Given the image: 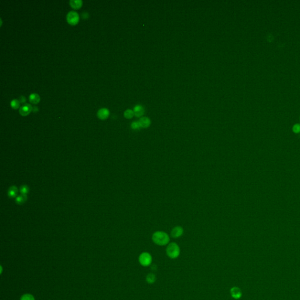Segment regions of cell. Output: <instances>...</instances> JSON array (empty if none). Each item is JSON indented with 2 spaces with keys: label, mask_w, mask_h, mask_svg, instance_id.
Listing matches in <instances>:
<instances>
[{
  "label": "cell",
  "mask_w": 300,
  "mask_h": 300,
  "mask_svg": "<svg viewBox=\"0 0 300 300\" xmlns=\"http://www.w3.org/2000/svg\"><path fill=\"white\" fill-rule=\"evenodd\" d=\"M184 233V229L181 226H176L172 229L171 232V237L173 238H178L182 236Z\"/></svg>",
  "instance_id": "8992f818"
},
{
  "label": "cell",
  "mask_w": 300,
  "mask_h": 300,
  "mask_svg": "<svg viewBox=\"0 0 300 300\" xmlns=\"http://www.w3.org/2000/svg\"><path fill=\"white\" fill-rule=\"evenodd\" d=\"M153 242L158 246H165L170 240L169 236L164 231H157L154 233L152 236Z\"/></svg>",
  "instance_id": "6da1fadb"
},
{
  "label": "cell",
  "mask_w": 300,
  "mask_h": 300,
  "mask_svg": "<svg viewBox=\"0 0 300 300\" xmlns=\"http://www.w3.org/2000/svg\"><path fill=\"white\" fill-rule=\"evenodd\" d=\"M134 114L136 116L141 117L144 113L143 108L140 106H137L135 107L134 109Z\"/></svg>",
  "instance_id": "5bb4252c"
},
{
  "label": "cell",
  "mask_w": 300,
  "mask_h": 300,
  "mask_svg": "<svg viewBox=\"0 0 300 300\" xmlns=\"http://www.w3.org/2000/svg\"><path fill=\"white\" fill-rule=\"evenodd\" d=\"M27 200V196L24 194H21L18 196L15 199V202L18 205H22Z\"/></svg>",
  "instance_id": "4fadbf2b"
},
{
  "label": "cell",
  "mask_w": 300,
  "mask_h": 300,
  "mask_svg": "<svg viewBox=\"0 0 300 300\" xmlns=\"http://www.w3.org/2000/svg\"><path fill=\"white\" fill-rule=\"evenodd\" d=\"M134 115V111L131 110L130 109H128L125 110L124 113V116L126 119H131Z\"/></svg>",
  "instance_id": "e0dca14e"
},
{
  "label": "cell",
  "mask_w": 300,
  "mask_h": 300,
  "mask_svg": "<svg viewBox=\"0 0 300 300\" xmlns=\"http://www.w3.org/2000/svg\"><path fill=\"white\" fill-rule=\"evenodd\" d=\"M19 101H20L21 103H25L26 102V98H25V96H21L19 99Z\"/></svg>",
  "instance_id": "7402d4cb"
},
{
  "label": "cell",
  "mask_w": 300,
  "mask_h": 300,
  "mask_svg": "<svg viewBox=\"0 0 300 300\" xmlns=\"http://www.w3.org/2000/svg\"><path fill=\"white\" fill-rule=\"evenodd\" d=\"M18 192V189L17 187L15 186H12L9 188L8 191V195L10 198H15L17 196V194Z\"/></svg>",
  "instance_id": "30bf717a"
},
{
  "label": "cell",
  "mask_w": 300,
  "mask_h": 300,
  "mask_svg": "<svg viewBox=\"0 0 300 300\" xmlns=\"http://www.w3.org/2000/svg\"><path fill=\"white\" fill-rule=\"evenodd\" d=\"M32 110H33V108L30 104H25L19 108V112L21 116H26L30 114Z\"/></svg>",
  "instance_id": "5b68a950"
},
{
  "label": "cell",
  "mask_w": 300,
  "mask_h": 300,
  "mask_svg": "<svg viewBox=\"0 0 300 300\" xmlns=\"http://www.w3.org/2000/svg\"><path fill=\"white\" fill-rule=\"evenodd\" d=\"M231 297L235 299H239L242 297V291L239 288L234 287L231 288Z\"/></svg>",
  "instance_id": "ba28073f"
},
{
  "label": "cell",
  "mask_w": 300,
  "mask_h": 300,
  "mask_svg": "<svg viewBox=\"0 0 300 300\" xmlns=\"http://www.w3.org/2000/svg\"><path fill=\"white\" fill-rule=\"evenodd\" d=\"M21 300H35V298L31 294H26L21 297Z\"/></svg>",
  "instance_id": "d6986e66"
},
{
  "label": "cell",
  "mask_w": 300,
  "mask_h": 300,
  "mask_svg": "<svg viewBox=\"0 0 300 300\" xmlns=\"http://www.w3.org/2000/svg\"><path fill=\"white\" fill-rule=\"evenodd\" d=\"M79 15L75 11H71L66 15V21L71 25H77L79 22Z\"/></svg>",
  "instance_id": "277c9868"
},
{
  "label": "cell",
  "mask_w": 300,
  "mask_h": 300,
  "mask_svg": "<svg viewBox=\"0 0 300 300\" xmlns=\"http://www.w3.org/2000/svg\"><path fill=\"white\" fill-rule=\"evenodd\" d=\"M293 130L294 132L298 133L300 131V124H296L293 126Z\"/></svg>",
  "instance_id": "44dd1931"
},
{
  "label": "cell",
  "mask_w": 300,
  "mask_h": 300,
  "mask_svg": "<svg viewBox=\"0 0 300 300\" xmlns=\"http://www.w3.org/2000/svg\"><path fill=\"white\" fill-rule=\"evenodd\" d=\"M29 187L26 185H23L20 188V192L21 194L26 195L29 192Z\"/></svg>",
  "instance_id": "ac0fdd59"
},
{
  "label": "cell",
  "mask_w": 300,
  "mask_h": 300,
  "mask_svg": "<svg viewBox=\"0 0 300 300\" xmlns=\"http://www.w3.org/2000/svg\"><path fill=\"white\" fill-rule=\"evenodd\" d=\"M69 4L72 8L75 10H78L81 8L82 6L83 1L81 0H70Z\"/></svg>",
  "instance_id": "9c48e42d"
},
{
  "label": "cell",
  "mask_w": 300,
  "mask_h": 300,
  "mask_svg": "<svg viewBox=\"0 0 300 300\" xmlns=\"http://www.w3.org/2000/svg\"><path fill=\"white\" fill-rule=\"evenodd\" d=\"M138 123L140 125L141 127L143 128H147L151 124L150 119L147 117H142L138 121Z\"/></svg>",
  "instance_id": "7c38bea8"
},
{
  "label": "cell",
  "mask_w": 300,
  "mask_h": 300,
  "mask_svg": "<svg viewBox=\"0 0 300 300\" xmlns=\"http://www.w3.org/2000/svg\"><path fill=\"white\" fill-rule=\"evenodd\" d=\"M40 100H41L40 96L38 94L34 93L31 94L29 96V100L32 104H34V105L38 104L40 101Z\"/></svg>",
  "instance_id": "8fae6325"
},
{
  "label": "cell",
  "mask_w": 300,
  "mask_h": 300,
  "mask_svg": "<svg viewBox=\"0 0 300 300\" xmlns=\"http://www.w3.org/2000/svg\"><path fill=\"white\" fill-rule=\"evenodd\" d=\"M131 128L133 129V130H138L141 127H140V125L138 123V121H134L132 123L131 125Z\"/></svg>",
  "instance_id": "ffe728a7"
},
{
  "label": "cell",
  "mask_w": 300,
  "mask_h": 300,
  "mask_svg": "<svg viewBox=\"0 0 300 300\" xmlns=\"http://www.w3.org/2000/svg\"><path fill=\"white\" fill-rule=\"evenodd\" d=\"M140 264L144 267L149 266L152 261V258L149 253H142L138 258Z\"/></svg>",
  "instance_id": "3957f363"
},
{
  "label": "cell",
  "mask_w": 300,
  "mask_h": 300,
  "mask_svg": "<svg viewBox=\"0 0 300 300\" xmlns=\"http://www.w3.org/2000/svg\"><path fill=\"white\" fill-rule=\"evenodd\" d=\"M156 276L154 274H153L152 273H149L146 277V281L149 284L154 283L156 281Z\"/></svg>",
  "instance_id": "9a60e30c"
},
{
  "label": "cell",
  "mask_w": 300,
  "mask_h": 300,
  "mask_svg": "<svg viewBox=\"0 0 300 300\" xmlns=\"http://www.w3.org/2000/svg\"><path fill=\"white\" fill-rule=\"evenodd\" d=\"M38 107H33V111H34V112H35L36 111H38Z\"/></svg>",
  "instance_id": "603a6c76"
},
{
  "label": "cell",
  "mask_w": 300,
  "mask_h": 300,
  "mask_svg": "<svg viewBox=\"0 0 300 300\" xmlns=\"http://www.w3.org/2000/svg\"><path fill=\"white\" fill-rule=\"evenodd\" d=\"M97 117L100 120H106L109 116L110 112L106 108H101L97 112Z\"/></svg>",
  "instance_id": "52a82bcc"
},
{
  "label": "cell",
  "mask_w": 300,
  "mask_h": 300,
  "mask_svg": "<svg viewBox=\"0 0 300 300\" xmlns=\"http://www.w3.org/2000/svg\"><path fill=\"white\" fill-rule=\"evenodd\" d=\"M10 105L13 109H18L20 106V101L17 99H13L10 103Z\"/></svg>",
  "instance_id": "2e32d148"
},
{
  "label": "cell",
  "mask_w": 300,
  "mask_h": 300,
  "mask_svg": "<svg viewBox=\"0 0 300 300\" xmlns=\"http://www.w3.org/2000/svg\"><path fill=\"white\" fill-rule=\"evenodd\" d=\"M166 253L169 258L172 259H176L180 255V248L177 244L172 242L168 245L166 249Z\"/></svg>",
  "instance_id": "7a4b0ae2"
}]
</instances>
